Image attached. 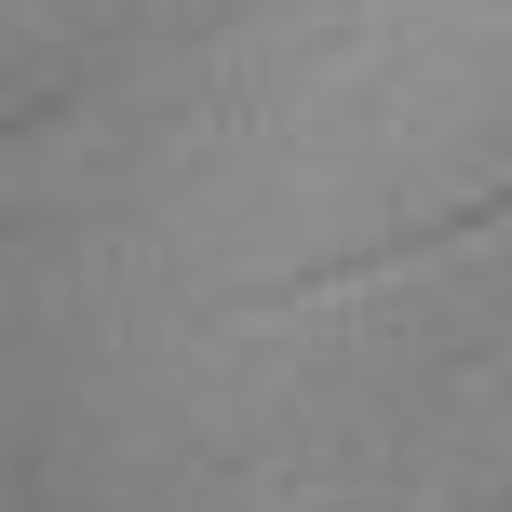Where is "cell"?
Masks as SVG:
<instances>
[{"label":"cell","instance_id":"cell-1","mask_svg":"<svg viewBox=\"0 0 512 512\" xmlns=\"http://www.w3.org/2000/svg\"><path fill=\"white\" fill-rule=\"evenodd\" d=\"M486 243H512V189H499V203H459V216H418V230H391V243H364V256H324V270H297L283 297H364V283L445 270V256H486Z\"/></svg>","mask_w":512,"mask_h":512}]
</instances>
